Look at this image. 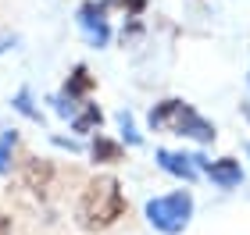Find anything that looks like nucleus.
Returning a JSON list of instances; mask_svg holds the SVG:
<instances>
[{"label": "nucleus", "mask_w": 250, "mask_h": 235, "mask_svg": "<svg viewBox=\"0 0 250 235\" xmlns=\"http://www.w3.org/2000/svg\"><path fill=\"white\" fill-rule=\"evenodd\" d=\"M7 47H15V36H0V54H4Z\"/></svg>", "instance_id": "16"}, {"label": "nucleus", "mask_w": 250, "mask_h": 235, "mask_svg": "<svg viewBox=\"0 0 250 235\" xmlns=\"http://www.w3.org/2000/svg\"><path fill=\"white\" fill-rule=\"evenodd\" d=\"M100 121H104L100 107L97 104H83V107L75 110V118H72V128L75 132H93V128H100Z\"/></svg>", "instance_id": "10"}, {"label": "nucleus", "mask_w": 250, "mask_h": 235, "mask_svg": "<svg viewBox=\"0 0 250 235\" xmlns=\"http://www.w3.org/2000/svg\"><path fill=\"white\" fill-rule=\"evenodd\" d=\"M243 110H247V118H250V104H243Z\"/></svg>", "instance_id": "17"}, {"label": "nucleus", "mask_w": 250, "mask_h": 235, "mask_svg": "<svg viewBox=\"0 0 250 235\" xmlns=\"http://www.w3.org/2000/svg\"><path fill=\"white\" fill-rule=\"evenodd\" d=\"M107 11H111V0H86V4L79 7L75 21H79V29H83L89 47H107V39H111Z\"/></svg>", "instance_id": "4"}, {"label": "nucleus", "mask_w": 250, "mask_h": 235, "mask_svg": "<svg viewBox=\"0 0 250 235\" xmlns=\"http://www.w3.org/2000/svg\"><path fill=\"white\" fill-rule=\"evenodd\" d=\"M193 217V196L186 189H179V193H168V196H157L146 203V221L165 232V235H179Z\"/></svg>", "instance_id": "3"}, {"label": "nucleus", "mask_w": 250, "mask_h": 235, "mask_svg": "<svg viewBox=\"0 0 250 235\" xmlns=\"http://www.w3.org/2000/svg\"><path fill=\"white\" fill-rule=\"evenodd\" d=\"M0 235H11V217L0 214Z\"/></svg>", "instance_id": "15"}, {"label": "nucleus", "mask_w": 250, "mask_h": 235, "mask_svg": "<svg viewBox=\"0 0 250 235\" xmlns=\"http://www.w3.org/2000/svg\"><path fill=\"white\" fill-rule=\"evenodd\" d=\"M50 178H54L50 161H29L25 167H21V182H25V189H32V193L50 189Z\"/></svg>", "instance_id": "7"}, {"label": "nucleus", "mask_w": 250, "mask_h": 235, "mask_svg": "<svg viewBox=\"0 0 250 235\" xmlns=\"http://www.w3.org/2000/svg\"><path fill=\"white\" fill-rule=\"evenodd\" d=\"M89 153H93L97 164H118V161H125V150L118 146L115 139H107V136H97L93 146H89Z\"/></svg>", "instance_id": "9"}, {"label": "nucleus", "mask_w": 250, "mask_h": 235, "mask_svg": "<svg viewBox=\"0 0 250 235\" xmlns=\"http://www.w3.org/2000/svg\"><path fill=\"white\" fill-rule=\"evenodd\" d=\"M125 214V196H122V185L115 175H100L86 185L83 199H79V225L89 228V232H100V228H111L115 221Z\"/></svg>", "instance_id": "1"}, {"label": "nucleus", "mask_w": 250, "mask_h": 235, "mask_svg": "<svg viewBox=\"0 0 250 235\" xmlns=\"http://www.w3.org/2000/svg\"><path fill=\"white\" fill-rule=\"evenodd\" d=\"M204 171H208L211 182L222 185V189H232V185L243 182V167H240V161H232V157H222V161H204Z\"/></svg>", "instance_id": "6"}, {"label": "nucleus", "mask_w": 250, "mask_h": 235, "mask_svg": "<svg viewBox=\"0 0 250 235\" xmlns=\"http://www.w3.org/2000/svg\"><path fill=\"white\" fill-rule=\"evenodd\" d=\"M157 164L161 171L183 178V182H193L204 171V157H189V153H172V150H157Z\"/></svg>", "instance_id": "5"}, {"label": "nucleus", "mask_w": 250, "mask_h": 235, "mask_svg": "<svg viewBox=\"0 0 250 235\" xmlns=\"http://www.w3.org/2000/svg\"><path fill=\"white\" fill-rule=\"evenodd\" d=\"M118 7L125 11V15H143V11H146V0H118Z\"/></svg>", "instance_id": "14"}, {"label": "nucleus", "mask_w": 250, "mask_h": 235, "mask_svg": "<svg viewBox=\"0 0 250 235\" xmlns=\"http://www.w3.org/2000/svg\"><path fill=\"white\" fill-rule=\"evenodd\" d=\"M150 128L168 132V136H189L197 143H214V136H218L211 121H204L186 100H161V104H154Z\"/></svg>", "instance_id": "2"}, {"label": "nucleus", "mask_w": 250, "mask_h": 235, "mask_svg": "<svg viewBox=\"0 0 250 235\" xmlns=\"http://www.w3.org/2000/svg\"><path fill=\"white\" fill-rule=\"evenodd\" d=\"M15 110L18 114H25L29 121H43V114L36 107H32V96H29V89H18V96H15Z\"/></svg>", "instance_id": "12"}, {"label": "nucleus", "mask_w": 250, "mask_h": 235, "mask_svg": "<svg viewBox=\"0 0 250 235\" xmlns=\"http://www.w3.org/2000/svg\"><path fill=\"white\" fill-rule=\"evenodd\" d=\"M247 153H250V150H247Z\"/></svg>", "instance_id": "18"}, {"label": "nucleus", "mask_w": 250, "mask_h": 235, "mask_svg": "<svg viewBox=\"0 0 250 235\" xmlns=\"http://www.w3.org/2000/svg\"><path fill=\"white\" fill-rule=\"evenodd\" d=\"M118 125H122V132H125V143H129V146H140V132H136V125H132V114H125V110H122V114H118Z\"/></svg>", "instance_id": "13"}, {"label": "nucleus", "mask_w": 250, "mask_h": 235, "mask_svg": "<svg viewBox=\"0 0 250 235\" xmlns=\"http://www.w3.org/2000/svg\"><path fill=\"white\" fill-rule=\"evenodd\" d=\"M15 146H18V132L11 128L0 136V175H7L11 171V157H15Z\"/></svg>", "instance_id": "11"}, {"label": "nucleus", "mask_w": 250, "mask_h": 235, "mask_svg": "<svg viewBox=\"0 0 250 235\" xmlns=\"http://www.w3.org/2000/svg\"><path fill=\"white\" fill-rule=\"evenodd\" d=\"M93 86H97V78L89 75V68H86V64H75L72 75H68V82H64V96L68 100H79V96H86Z\"/></svg>", "instance_id": "8"}]
</instances>
